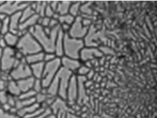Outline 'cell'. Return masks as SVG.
<instances>
[{
	"mask_svg": "<svg viewBox=\"0 0 157 118\" xmlns=\"http://www.w3.org/2000/svg\"><path fill=\"white\" fill-rule=\"evenodd\" d=\"M47 98H48V95L43 94V93H42V92H37L35 95L36 102L42 105V103H44V102H45Z\"/></svg>",
	"mask_w": 157,
	"mask_h": 118,
	"instance_id": "obj_34",
	"label": "cell"
},
{
	"mask_svg": "<svg viewBox=\"0 0 157 118\" xmlns=\"http://www.w3.org/2000/svg\"><path fill=\"white\" fill-rule=\"evenodd\" d=\"M35 14V10L32 9L30 6H28L21 12V22H23L24 21L28 19L29 18H30L31 16H33Z\"/></svg>",
	"mask_w": 157,
	"mask_h": 118,
	"instance_id": "obj_27",
	"label": "cell"
},
{
	"mask_svg": "<svg viewBox=\"0 0 157 118\" xmlns=\"http://www.w3.org/2000/svg\"><path fill=\"white\" fill-rule=\"evenodd\" d=\"M44 52L41 51L39 53H36V54L29 55V56H25V61L29 64V66L32 64H36V63L42 62L44 61Z\"/></svg>",
	"mask_w": 157,
	"mask_h": 118,
	"instance_id": "obj_20",
	"label": "cell"
},
{
	"mask_svg": "<svg viewBox=\"0 0 157 118\" xmlns=\"http://www.w3.org/2000/svg\"><path fill=\"white\" fill-rule=\"evenodd\" d=\"M103 55L98 47H85L80 53L79 60L82 64L86 61H91L95 59H99L103 57Z\"/></svg>",
	"mask_w": 157,
	"mask_h": 118,
	"instance_id": "obj_11",
	"label": "cell"
},
{
	"mask_svg": "<svg viewBox=\"0 0 157 118\" xmlns=\"http://www.w3.org/2000/svg\"><path fill=\"white\" fill-rule=\"evenodd\" d=\"M8 82L3 81V80L0 79V91H3V90H7Z\"/></svg>",
	"mask_w": 157,
	"mask_h": 118,
	"instance_id": "obj_44",
	"label": "cell"
},
{
	"mask_svg": "<svg viewBox=\"0 0 157 118\" xmlns=\"http://www.w3.org/2000/svg\"><path fill=\"white\" fill-rule=\"evenodd\" d=\"M7 47V43H6L5 40L4 39L3 36H2L1 39H0V48H2V49H5V48Z\"/></svg>",
	"mask_w": 157,
	"mask_h": 118,
	"instance_id": "obj_50",
	"label": "cell"
},
{
	"mask_svg": "<svg viewBox=\"0 0 157 118\" xmlns=\"http://www.w3.org/2000/svg\"><path fill=\"white\" fill-rule=\"evenodd\" d=\"M57 58L56 55L55 54V53H44V62H50L52 61L55 60Z\"/></svg>",
	"mask_w": 157,
	"mask_h": 118,
	"instance_id": "obj_37",
	"label": "cell"
},
{
	"mask_svg": "<svg viewBox=\"0 0 157 118\" xmlns=\"http://www.w3.org/2000/svg\"><path fill=\"white\" fill-rule=\"evenodd\" d=\"M1 29H2V22H0V32H1Z\"/></svg>",
	"mask_w": 157,
	"mask_h": 118,
	"instance_id": "obj_56",
	"label": "cell"
},
{
	"mask_svg": "<svg viewBox=\"0 0 157 118\" xmlns=\"http://www.w3.org/2000/svg\"><path fill=\"white\" fill-rule=\"evenodd\" d=\"M60 25V23H59V21L57 19H50V24H49V26L50 29H54L56 28V26H58Z\"/></svg>",
	"mask_w": 157,
	"mask_h": 118,
	"instance_id": "obj_42",
	"label": "cell"
},
{
	"mask_svg": "<svg viewBox=\"0 0 157 118\" xmlns=\"http://www.w3.org/2000/svg\"><path fill=\"white\" fill-rule=\"evenodd\" d=\"M95 74V71L93 70V68L90 69V70L89 71V72L87 73V75H86V79L87 80H93Z\"/></svg>",
	"mask_w": 157,
	"mask_h": 118,
	"instance_id": "obj_47",
	"label": "cell"
},
{
	"mask_svg": "<svg viewBox=\"0 0 157 118\" xmlns=\"http://www.w3.org/2000/svg\"><path fill=\"white\" fill-rule=\"evenodd\" d=\"M80 8V14H86V15L93 16V9L91 8L92 2H82Z\"/></svg>",
	"mask_w": 157,
	"mask_h": 118,
	"instance_id": "obj_24",
	"label": "cell"
},
{
	"mask_svg": "<svg viewBox=\"0 0 157 118\" xmlns=\"http://www.w3.org/2000/svg\"><path fill=\"white\" fill-rule=\"evenodd\" d=\"M40 17V16L38 15V14H34L33 16H31V17L29 18L28 19L25 20L23 22L20 23V26H19V30L25 31V32L28 31L29 29L32 28V27L37 25V22Z\"/></svg>",
	"mask_w": 157,
	"mask_h": 118,
	"instance_id": "obj_15",
	"label": "cell"
},
{
	"mask_svg": "<svg viewBox=\"0 0 157 118\" xmlns=\"http://www.w3.org/2000/svg\"><path fill=\"white\" fill-rule=\"evenodd\" d=\"M78 100L77 104L80 105L82 103H84L86 100L87 95V89L84 86V82L86 81V78L84 76H78Z\"/></svg>",
	"mask_w": 157,
	"mask_h": 118,
	"instance_id": "obj_13",
	"label": "cell"
},
{
	"mask_svg": "<svg viewBox=\"0 0 157 118\" xmlns=\"http://www.w3.org/2000/svg\"><path fill=\"white\" fill-rule=\"evenodd\" d=\"M81 21L82 18L80 16L75 18V22L70 27L68 32L66 33L70 37L75 39L83 40L86 36L89 28H86L82 26Z\"/></svg>",
	"mask_w": 157,
	"mask_h": 118,
	"instance_id": "obj_9",
	"label": "cell"
},
{
	"mask_svg": "<svg viewBox=\"0 0 157 118\" xmlns=\"http://www.w3.org/2000/svg\"><path fill=\"white\" fill-rule=\"evenodd\" d=\"M1 67H2V65H1V61H0V69H1Z\"/></svg>",
	"mask_w": 157,
	"mask_h": 118,
	"instance_id": "obj_57",
	"label": "cell"
},
{
	"mask_svg": "<svg viewBox=\"0 0 157 118\" xmlns=\"http://www.w3.org/2000/svg\"><path fill=\"white\" fill-rule=\"evenodd\" d=\"M15 50H15V54H14V57H15V58L17 59V60L22 61L25 56L20 51H19V50H17L16 48H15Z\"/></svg>",
	"mask_w": 157,
	"mask_h": 118,
	"instance_id": "obj_45",
	"label": "cell"
},
{
	"mask_svg": "<svg viewBox=\"0 0 157 118\" xmlns=\"http://www.w3.org/2000/svg\"><path fill=\"white\" fill-rule=\"evenodd\" d=\"M60 61L62 67L67 69V70H68L69 71H71L73 74H75L78 69L82 64V63L80 60H78V59L71 58L64 56L61 57Z\"/></svg>",
	"mask_w": 157,
	"mask_h": 118,
	"instance_id": "obj_12",
	"label": "cell"
},
{
	"mask_svg": "<svg viewBox=\"0 0 157 118\" xmlns=\"http://www.w3.org/2000/svg\"><path fill=\"white\" fill-rule=\"evenodd\" d=\"M61 67L60 58H57L52 61L47 62L44 64L43 75H42L41 81L43 88H48L51 82L56 77L59 70Z\"/></svg>",
	"mask_w": 157,
	"mask_h": 118,
	"instance_id": "obj_4",
	"label": "cell"
},
{
	"mask_svg": "<svg viewBox=\"0 0 157 118\" xmlns=\"http://www.w3.org/2000/svg\"><path fill=\"white\" fill-rule=\"evenodd\" d=\"M35 13L41 17L44 16V11L48 5V1H35Z\"/></svg>",
	"mask_w": 157,
	"mask_h": 118,
	"instance_id": "obj_26",
	"label": "cell"
},
{
	"mask_svg": "<svg viewBox=\"0 0 157 118\" xmlns=\"http://www.w3.org/2000/svg\"><path fill=\"white\" fill-rule=\"evenodd\" d=\"M8 96H9V93H8L7 90L0 91V104L3 105L7 103Z\"/></svg>",
	"mask_w": 157,
	"mask_h": 118,
	"instance_id": "obj_36",
	"label": "cell"
},
{
	"mask_svg": "<svg viewBox=\"0 0 157 118\" xmlns=\"http://www.w3.org/2000/svg\"><path fill=\"white\" fill-rule=\"evenodd\" d=\"M21 102H22V108H23V107H28V106H30L32 105H33L34 103L36 102V100H35V98H33L30 99H27V100H21Z\"/></svg>",
	"mask_w": 157,
	"mask_h": 118,
	"instance_id": "obj_38",
	"label": "cell"
},
{
	"mask_svg": "<svg viewBox=\"0 0 157 118\" xmlns=\"http://www.w3.org/2000/svg\"><path fill=\"white\" fill-rule=\"evenodd\" d=\"M3 37L5 40L7 47L15 48L17 45L19 39H20V38L17 36V35L14 34V33H12L11 32H8L7 33H6L5 36H3Z\"/></svg>",
	"mask_w": 157,
	"mask_h": 118,
	"instance_id": "obj_21",
	"label": "cell"
},
{
	"mask_svg": "<svg viewBox=\"0 0 157 118\" xmlns=\"http://www.w3.org/2000/svg\"><path fill=\"white\" fill-rule=\"evenodd\" d=\"M83 64L86 67H88V68H90V69H93V66L92 62H91V61H86V62L83 63Z\"/></svg>",
	"mask_w": 157,
	"mask_h": 118,
	"instance_id": "obj_51",
	"label": "cell"
},
{
	"mask_svg": "<svg viewBox=\"0 0 157 118\" xmlns=\"http://www.w3.org/2000/svg\"><path fill=\"white\" fill-rule=\"evenodd\" d=\"M2 36H2L1 34H0V39H1V37H2Z\"/></svg>",
	"mask_w": 157,
	"mask_h": 118,
	"instance_id": "obj_58",
	"label": "cell"
},
{
	"mask_svg": "<svg viewBox=\"0 0 157 118\" xmlns=\"http://www.w3.org/2000/svg\"><path fill=\"white\" fill-rule=\"evenodd\" d=\"M7 91L10 95H12L14 97H19L22 93L17 83V81H14V80H11L8 82Z\"/></svg>",
	"mask_w": 157,
	"mask_h": 118,
	"instance_id": "obj_22",
	"label": "cell"
},
{
	"mask_svg": "<svg viewBox=\"0 0 157 118\" xmlns=\"http://www.w3.org/2000/svg\"><path fill=\"white\" fill-rule=\"evenodd\" d=\"M60 15L58 13H57V12H55L54 14H53V16H52V18H51V19H54L58 20L59 19V17H60Z\"/></svg>",
	"mask_w": 157,
	"mask_h": 118,
	"instance_id": "obj_53",
	"label": "cell"
},
{
	"mask_svg": "<svg viewBox=\"0 0 157 118\" xmlns=\"http://www.w3.org/2000/svg\"><path fill=\"white\" fill-rule=\"evenodd\" d=\"M34 82H35V78L33 77H29L17 81V83L19 88H20L21 92H25L33 90Z\"/></svg>",
	"mask_w": 157,
	"mask_h": 118,
	"instance_id": "obj_17",
	"label": "cell"
},
{
	"mask_svg": "<svg viewBox=\"0 0 157 118\" xmlns=\"http://www.w3.org/2000/svg\"><path fill=\"white\" fill-rule=\"evenodd\" d=\"M64 35L65 33L61 30H60L58 33V36H57L56 43H55V54L57 57L61 58L64 56L63 54V43H64Z\"/></svg>",
	"mask_w": 157,
	"mask_h": 118,
	"instance_id": "obj_14",
	"label": "cell"
},
{
	"mask_svg": "<svg viewBox=\"0 0 157 118\" xmlns=\"http://www.w3.org/2000/svg\"><path fill=\"white\" fill-rule=\"evenodd\" d=\"M60 29L63 31V32H64L65 33L68 32L70 27H71L70 25L65 24H60Z\"/></svg>",
	"mask_w": 157,
	"mask_h": 118,
	"instance_id": "obj_48",
	"label": "cell"
},
{
	"mask_svg": "<svg viewBox=\"0 0 157 118\" xmlns=\"http://www.w3.org/2000/svg\"><path fill=\"white\" fill-rule=\"evenodd\" d=\"M50 18L46 17V16H42V17L39 18L37 22V25L39 26H41L42 27H48L49 26V24H50Z\"/></svg>",
	"mask_w": 157,
	"mask_h": 118,
	"instance_id": "obj_33",
	"label": "cell"
},
{
	"mask_svg": "<svg viewBox=\"0 0 157 118\" xmlns=\"http://www.w3.org/2000/svg\"><path fill=\"white\" fill-rule=\"evenodd\" d=\"M2 71L0 69V79H1V77H2Z\"/></svg>",
	"mask_w": 157,
	"mask_h": 118,
	"instance_id": "obj_55",
	"label": "cell"
},
{
	"mask_svg": "<svg viewBox=\"0 0 157 118\" xmlns=\"http://www.w3.org/2000/svg\"><path fill=\"white\" fill-rule=\"evenodd\" d=\"M40 107H41V105L37 102H35L34 103L33 105H30V106L23 107V108H22L21 109H19L17 113V115L18 117H20V118H23L25 117V116L34 113V112L37 110V109H39Z\"/></svg>",
	"mask_w": 157,
	"mask_h": 118,
	"instance_id": "obj_19",
	"label": "cell"
},
{
	"mask_svg": "<svg viewBox=\"0 0 157 118\" xmlns=\"http://www.w3.org/2000/svg\"><path fill=\"white\" fill-rule=\"evenodd\" d=\"M42 88H43V86H42L41 79H35L33 89L37 93V92H40L41 91Z\"/></svg>",
	"mask_w": 157,
	"mask_h": 118,
	"instance_id": "obj_35",
	"label": "cell"
},
{
	"mask_svg": "<svg viewBox=\"0 0 157 118\" xmlns=\"http://www.w3.org/2000/svg\"><path fill=\"white\" fill-rule=\"evenodd\" d=\"M55 12H55L54 10L50 7V6L48 5H47V7H46L45 11H44V16L51 19V18H52V16H53Z\"/></svg>",
	"mask_w": 157,
	"mask_h": 118,
	"instance_id": "obj_39",
	"label": "cell"
},
{
	"mask_svg": "<svg viewBox=\"0 0 157 118\" xmlns=\"http://www.w3.org/2000/svg\"><path fill=\"white\" fill-rule=\"evenodd\" d=\"M17 97H14L12 95L9 94V96H8V100H7V103L9 104L11 107H14L15 105V102H16V99Z\"/></svg>",
	"mask_w": 157,
	"mask_h": 118,
	"instance_id": "obj_41",
	"label": "cell"
},
{
	"mask_svg": "<svg viewBox=\"0 0 157 118\" xmlns=\"http://www.w3.org/2000/svg\"><path fill=\"white\" fill-rule=\"evenodd\" d=\"M32 1H5L0 6V13L5 14L7 16L13 15L17 12H22L23 9L30 5Z\"/></svg>",
	"mask_w": 157,
	"mask_h": 118,
	"instance_id": "obj_5",
	"label": "cell"
},
{
	"mask_svg": "<svg viewBox=\"0 0 157 118\" xmlns=\"http://www.w3.org/2000/svg\"><path fill=\"white\" fill-rule=\"evenodd\" d=\"M98 48L104 56H113L115 54V51L111 48H109V46L100 45Z\"/></svg>",
	"mask_w": 157,
	"mask_h": 118,
	"instance_id": "obj_29",
	"label": "cell"
},
{
	"mask_svg": "<svg viewBox=\"0 0 157 118\" xmlns=\"http://www.w3.org/2000/svg\"><path fill=\"white\" fill-rule=\"evenodd\" d=\"M44 64V61L36 63V64L30 65V68L32 71V75L35 79H41L43 75Z\"/></svg>",
	"mask_w": 157,
	"mask_h": 118,
	"instance_id": "obj_18",
	"label": "cell"
},
{
	"mask_svg": "<svg viewBox=\"0 0 157 118\" xmlns=\"http://www.w3.org/2000/svg\"><path fill=\"white\" fill-rule=\"evenodd\" d=\"M15 48L22 53L25 56L43 51L37 40L29 31L25 33L22 37L19 39L17 45Z\"/></svg>",
	"mask_w": 157,
	"mask_h": 118,
	"instance_id": "obj_2",
	"label": "cell"
},
{
	"mask_svg": "<svg viewBox=\"0 0 157 118\" xmlns=\"http://www.w3.org/2000/svg\"><path fill=\"white\" fill-rule=\"evenodd\" d=\"M10 32V17L8 16L2 22V29L0 34L5 36L6 33Z\"/></svg>",
	"mask_w": 157,
	"mask_h": 118,
	"instance_id": "obj_30",
	"label": "cell"
},
{
	"mask_svg": "<svg viewBox=\"0 0 157 118\" xmlns=\"http://www.w3.org/2000/svg\"><path fill=\"white\" fill-rule=\"evenodd\" d=\"M72 4V1H59L58 8L56 12L60 16L67 14L69 12V9Z\"/></svg>",
	"mask_w": 157,
	"mask_h": 118,
	"instance_id": "obj_23",
	"label": "cell"
},
{
	"mask_svg": "<svg viewBox=\"0 0 157 118\" xmlns=\"http://www.w3.org/2000/svg\"><path fill=\"white\" fill-rule=\"evenodd\" d=\"M81 5L80 1H72V4L70 7L68 14L76 18L80 16V8Z\"/></svg>",
	"mask_w": 157,
	"mask_h": 118,
	"instance_id": "obj_25",
	"label": "cell"
},
{
	"mask_svg": "<svg viewBox=\"0 0 157 118\" xmlns=\"http://www.w3.org/2000/svg\"><path fill=\"white\" fill-rule=\"evenodd\" d=\"M78 94V86L77 75L73 74L72 75L67 91L66 102L68 106H74L77 103Z\"/></svg>",
	"mask_w": 157,
	"mask_h": 118,
	"instance_id": "obj_10",
	"label": "cell"
},
{
	"mask_svg": "<svg viewBox=\"0 0 157 118\" xmlns=\"http://www.w3.org/2000/svg\"><path fill=\"white\" fill-rule=\"evenodd\" d=\"M48 5L50 6V7L54 10L55 12H56L57 8H58L59 1H48Z\"/></svg>",
	"mask_w": 157,
	"mask_h": 118,
	"instance_id": "obj_43",
	"label": "cell"
},
{
	"mask_svg": "<svg viewBox=\"0 0 157 118\" xmlns=\"http://www.w3.org/2000/svg\"><path fill=\"white\" fill-rule=\"evenodd\" d=\"M81 22H82V26L84 27H86V28H90V27L92 26V24H93L92 19H90L82 18Z\"/></svg>",
	"mask_w": 157,
	"mask_h": 118,
	"instance_id": "obj_40",
	"label": "cell"
},
{
	"mask_svg": "<svg viewBox=\"0 0 157 118\" xmlns=\"http://www.w3.org/2000/svg\"><path fill=\"white\" fill-rule=\"evenodd\" d=\"M25 58L21 61L20 65H18L17 66L10 71V76L14 81H17L20 80L27 78L33 77L30 66L27 64Z\"/></svg>",
	"mask_w": 157,
	"mask_h": 118,
	"instance_id": "obj_8",
	"label": "cell"
},
{
	"mask_svg": "<svg viewBox=\"0 0 157 118\" xmlns=\"http://www.w3.org/2000/svg\"><path fill=\"white\" fill-rule=\"evenodd\" d=\"M15 50L14 48L10 47H7L4 49L2 57L0 59L2 65L1 70L3 72L10 73V71L14 68L17 60L14 57Z\"/></svg>",
	"mask_w": 157,
	"mask_h": 118,
	"instance_id": "obj_7",
	"label": "cell"
},
{
	"mask_svg": "<svg viewBox=\"0 0 157 118\" xmlns=\"http://www.w3.org/2000/svg\"><path fill=\"white\" fill-rule=\"evenodd\" d=\"M94 82H93V80H87L84 82V86L86 89H89L92 87V85H94Z\"/></svg>",
	"mask_w": 157,
	"mask_h": 118,
	"instance_id": "obj_46",
	"label": "cell"
},
{
	"mask_svg": "<svg viewBox=\"0 0 157 118\" xmlns=\"http://www.w3.org/2000/svg\"><path fill=\"white\" fill-rule=\"evenodd\" d=\"M8 17L7 15H5V14H2V13H0V22H2L6 18Z\"/></svg>",
	"mask_w": 157,
	"mask_h": 118,
	"instance_id": "obj_52",
	"label": "cell"
},
{
	"mask_svg": "<svg viewBox=\"0 0 157 118\" xmlns=\"http://www.w3.org/2000/svg\"><path fill=\"white\" fill-rule=\"evenodd\" d=\"M60 30V25H59L52 29L51 33L48 35L44 32L43 27L36 25L29 29L28 31L37 40L44 53H55V43Z\"/></svg>",
	"mask_w": 157,
	"mask_h": 118,
	"instance_id": "obj_1",
	"label": "cell"
},
{
	"mask_svg": "<svg viewBox=\"0 0 157 118\" xmlns=\"http://www.w3.org/2000/svg\"><path fill=\"white\" fill-rule=\"evenodd\" d=\"M75 18L71 14H65V15H62L60 16L59 17V23L60 24H68L70 26H71L73 24V23L75 22Z\"/></svg>",
	"mask_w": 157,
	"mask_h": 118,
	"instance_id": "obj_28",
	"label": "cell"
},
{
	"mask_svg": "<svg viewBox=\"0 0 157 118\" xmlns=\"http://www.w3.org/2000/svg\"><path fill=\"white\" fill-rule=\"evenodd\" d=\"M21 23V12L10 16V32L17 34Z\"/></svg>",
	"mask_w": 157,
	"mask_h": 118,
	"instance_id": "obj_16",
	"label": "cell"
},
{
	"mask_svg": "<svg viewBox=\"0 0 157 118\" xmlns=\"http://www.w3.org/2000/svg\"><path fill=\"white\" fill-rule=\"evenodd\" d=\"M84 47L85 43L83 40L73 39L70 37L67 33H65L64 43H63L64 56L79 60L80 53Z\"/></svg>",
	"mask_w": 157,
	"mask_h": 118,
	"instance_id": "obj_3",
	"label": "cell"
},
{
	"mask_svg": "<svg viewBox=\"0 0 157 118\" xmlns=\"http://www.w3.org/2000/svg\"><path fill=\"white\" fill-rule=\"evenodd\" d=\"M73 75V73L64 68L63 67H61L58 74H57V77L59 80L58 97L63 100L66 101L67 88H68L70 80H71Z\"/></svg>",
	"mask_w": 157,
	"mask_h": 118,
	"instance_id": "obj_6",
	"label": "cell"
},
{
	"mask_svg": "<svg viewBox=\"0 0 157 118\" xmlns=\"http://www.w3.org/2000/svg\"><path fill=\"white\" fill-rule=\"evenodd\" d=\"M36 94H37V92H36L35 90L33 89V90H29V91L22 92V93L20 95V96L18 97V98L20 99V100H27V99L35 98Z\"/></svg>",
	"mask_w": 157,
	"mask_h": 118,
	"instance_id": "obj_31",
	"label": "cell"
},
{
	"mask_svg": "<svg viewBox=\"0 0 157 118\" xmlns=\"http://www.w3.org/2000/svg\"><path fill=\"white\" fill-rule=\"evenodd\" d=\"M3 51H4V49H2V48H0V59H1L2 57Z\"/></svg>",
	"mask_w": 157,
	"mask_h": 118,
	"instance_id": "obj_54",
	"label": "cell"
},
{
	"mask_svg": "<svg viewBox=\"0 0 157 118\" xmlns=\"http://www.w3.org/2000/svg\"><path fill=\"white\" fill-rule=\"evenodd\" d=\"M12 108V107L8 104V103H5V104L2 105V109H3V111L6 112V113H9L10 109Z\"/></svg>",
	"mask_w": 157,
	"mask_h": 118,
	"instance_id": "obj_49",
	"label": "cell"
},
{
	"mask_svg": "<svg viewBox=\"0 0 157 118\" xmlns=\"http://www.w3.org/2000/svg\"><path fill=\"white\" fill-rule=\"evenodd\" d=\"M90 69L88 68V67H86L85 65L82 64L79 68L78 69L77 72H76L75 75H78V76H84L86 77V75H87V73L89 72Z\"/></svg>",
	"mask_w": 157,
	"mask_h": 118,
	"instance_id": "obj_32",
	"label": "cell"
}]
</instances>
